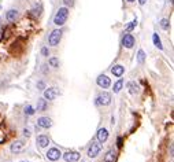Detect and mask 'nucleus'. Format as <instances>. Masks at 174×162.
<instances>
[{
  "instance_id": "obj_1",
  "label": "nucleus",
  "mask_w": 174,
  "mask_h": 162,
  "mask_svg": "<svg viewBox=\"0 0 174 162\" xmlns=\"http://www.w3.org/2000/svg\"><path fill=\"white\" fill-rule=\"evenodd\" d=\"M67 18H69V9L67 7H60V9L58 10V12L55 14L54 23L56 26H62V25H65L66 23Z\"/></svg>"
},
{
  "instance_id": "obj_2",
  "label": "nucleus",
  "mask_w": 174,
  "mask_h": 162,
  "mask_svg": "<svg viewBox=\"0 0 174 162\" xmlns=\"http://www.w3.org/2000/svg\"><path fill=\"white\" fill-rule=\"evenodd\" d=\"M60 39H62V30H60V29H55V30H52L51 34H49V37H48L49 46H52V47L58 46L59 41H60Z\"/></svg>"
},
{
  "instance_id": "obj_3",
  "label": "nucleus",
  "mask_w": 174,
  "mask_h": 162,
  "mask_svg": "<svg viewBox=\"0 0 174 162\" xmlns=\"http://www.w3.org/2000/svg\"><path fill=\"white\" fill-rule=\"evenodd\" d=\"M59 94H60L59 88H56V87H51V88H48V89L44 91V99L55 100L58 96H59Z\"/></svg>"
},
{
  "instance_id": "obj_4",
  "label": "nucleus",
  "mask_w": 174,
  "mask_h": 162,
  "mask_svg": "<svg viewBox=\"0 0 174 162\" xmlns=\"http://www.w3.org/2000/svg\"><path fill=\"white\" fill-rule=\"evenodd\" d=\"M102 151V143H92V146L88 150V157L89 158H96Z\"/></svg>"
},
{
  "instance_id": "obj_5",
  "label": "nucleus",
  "mask_w": 174,
  "mask_h": 162,
  "mask_svg": "<svg viewBox=\"0 0 174 162\" xmlns=\"http://www.w3.org/2000/svg\"><path fill=\"white\" fill-rule=\"evenodd\" d=\"M97 105H102V106H107L111 103V95L109 92H102V94L97 96V100H96Z\"/></svg>"
},
{
  "instance_id": "obj_6",
  "label": "nucleus",
  "mask_w": 174,
  "mask_h": 162,
  "mask_svg": "<svg viewBox=\"0 0 174 162\" xmlns=\"http://www.w3.org/2000/svg\"><path fill=\"white\" fill-rule=\"evenodd\" d=\"M96 83L100 88H109V87L111 85V80H110V77H107L106 74H102V76L97 77Z\"/></svg>"
},
{
  "instance_id": "obj_7",
  "label": "nucleus",
  "mask_w": 174,
  "mask_h": 162,
  "mask_svg": "<svg viewBox=\"0 0 174 162\" xmlns=\"http://www.w3.org/2000/svg\"><path fill=\"white\" fill-rule=\"evenodd\" d=\"M60 155H62V153L55 147L49 148V150L47 151V158H48L49 161H58V159L60 158Z\"/></svg>"
},
{
  "instance_id": "obj_8",
  "label": "nucleus",
  "mask_w": 174,
  "mask_h": 162,
  "mask_svg": "<svg viewBox=\"0 0 174 162\" xmlns=\"http://www.w3.org/2000/svg\"><path fill=\"white\" fill-rule=\"evenodd\" d=\"M134 41H136V40H134V37L132 36V34H125V36H123V39H122V46L125 47V48H132V47L134 46Z\"/></svg>"
},
{
  "instance_id": "obj_9",
  "label": "nucleus",
  "mask_w": 174,
  "mask_h": 162,
  "mask_svg": "<svg viewBox=\"0 0 174 162\" xmlns=\"http://www.w3.org/2000/svg\"><path fill=\"white\" fill-rule=\"evenodd\" d=\"M37 125L41 126V128L48 129L52 126V119L48 118V117H40V118L37 119Z\"/></svg>"
},
{
  "instance_id": "obj_10",
  "label": "nucleus",
  "mask_w": 174,
  "mask_h": 162,
  "mask_svg": "<svg viewBox=\"0 0 174 162\" xmlns=\"http://www.w3.org/2000/svg\"><path fill=\"white\" fill-rule=\"evenodd\" d=\"M63 158H65L66 162H77L80 159V154L75 153V151H69L63 155Z\"/></svg>"
},
{
  "instance_id": "obj_11",
  "label": "nucleus",
  "mask_w": 174,
  "mask_h": 162,
  "mask_svg": "<svg viewBox=\"0 0 174 162\" xmlns=\"http://www.w3.org/2000/svg\"><path fill=\"white\" fill-rule=\"evenodd\" d=\"M23 147H25V143L22 142V140H17V142H14L11 144V147H10V150H11V153H21V151L23 150Z\"/></svg>"
},
{
  "instance_id": "obj_12",
  "label": "nucleus",
  "mask_w": 174,
  "mask_h": 162,
  "mask_svg": "<svg viewBox=\"0 0 174 162\" xmlns=\"http://www.w3.org/2000/svg\"><path fill=\"white\" fill-rule=\"evenodd\" d=\"M107 139H109V131L106 128L99 129V132H97V140H99V143H104Z\"/></svg>"
},
{
  "instance_id": "obj_13",
  "label": "nucleus",
  "mask_w": 174,
  "mask_h": 162,
  "mask_svg": "<svg viewBox=\"0 0 174 162\" xmlns=\"http://www.w3.org/2000/svg\"><path fill=\"white\" fill-rule=\"evenodd\" d=\"M128 88L132 95H136L140 92V85H139V83H136V81H130V83L128 84Z\"/></svg>"
},
{
  "instance_id": "obj_14",
  "label": "nucleus",
  "mask_w": 174,
  "mask_h": 162,
  "mask_svg": "<svg viewBox=\"0 0 174 162\" xmlns=\"http://www.w3.org/2000/svg\"><path fill=\"white\" fill-rule=\"evenodd\" d=\"M37 144L40 146V147H47V146L49 144L48 136H45V135H38L37 136Z\"/></svg>"
},
{
  "instance_id": "obj_15",
  "label": "nucleus",
  "mask_w": 174,
  "mask_h": 162,
  "mask_svg": "<svg viewBox=\"0 0 174 162\" xmlns=\"http://www.w3.org/2000/svg\"><path fill=\"white\" fill-rule=\"evenodd\" d=\"M111 73L114 74L115 77H122V74L125 73V69H123L122 65H115L114 67L111 69Z\"/></svg>"
},
{
  "instance_id": "obj_16",
  "label": "nucleus",
  "mask_w": 174,
  "mask_h": 162,
  "mask_svg": "<svg viewBox=\"0 0 174 162\" xmlns=\"http://www.w3.org/2000/svg\"><path fill=\"white\" fill-rule=\"evenodd\" d=\"M6 18L7 21H10V22H15V19L18 18V11L17 10H8L6 14Z\"/></svg>"
},
{
  "instance_id": "obj_17",
  "label": "nucleus",
  "mask_w": 174,
  "mask_h": 162,
  "mask_svg": "<svg viewBox=\"0 0 174 162\" xmlns=\"http://www.w3.org/2000/svg\"><path fill=\"white\" fill-rule=\"evenodd\" d=\"M106 162H115L117 161V153L114 150H110L109 153L106 154V158H104Z\"/></svg>"
},
{
  "instance_id": "obj_18",
  "label": "nucleus",
  "mask_w": 174,
  "mask_h": 162,
  "mask_svg": "<svg viewBox=\"0 0 174 162\" xmlns=\"http://www.w3.org/2000/svg\"><path fill=\"white\" fill-rule=\"evenodd\" d=\"M47 110V99H40L37 102V111Z\"/></svg>"
},
{
  "instance_id": "obj_19",
  "label": "nucleus",
  "mask_w": 174,
  "mask_h": 162,
  "mask_svg": "<svg viewBox=\"0 0 174 162\" xmlns=\"http://www.w3.org/2000/svg\"><path fill=\"white\" fill-rule=\"evenodd\" d=\"M152 40H154L155 47H158L159 50H162V48H163L162 41H160V39H159V36H158V33H154V36H152Z\"/></svg>"
},
{
  "instance_id": "obj_20",
  "label": "nucleus",
  "mask_w": 174,
  "mask_h": 162,
  "mask_svg": "<svg viewBox=\"0 0 174 162\" xmlns=\"http://www.w3.org/2000/svg\"><path fill=\"white\" fill-rule=\"evenodd\" d=\"M144 60H146V52L143 50H139V52H137V62L140 63V65H143Z\"/></svg>"
},
{
  "instance_id": "obj_21",
  "label": "nucleus",
  "mask_w": 174,
  "mask_h": 162,
  "mask_svg": "<svg viewBox=\"0 0 174 162\" xmlns=\"http://www.w3.org/2000/svg\"><path fill=\"white\" fill-rule=\"evenodd\" d=\"M122 87H123V81H122V80H118L117 83L114 84V92H115V94H118V92L122 89Z\"/></svg>"
},
{
  "instance_id": "obj_22",
  "label": "nucleus",
  "mask_w": 174,
  "mask_h": 162,
  "mask_svg": "<svg viewBox=\"0 0 174 162\" xmlns=\"http://www.w3.org/2000/svg\"><path fill=\"white\" fill-rule=\"evenodd\" d=\"M136 25H137V19H133V21H132L130 23H129L128 26H126V29H125V30H126V32H128V33H129V32H132V30H133L134 28H136Z\"/></svg>"
},
{
  "instance_id": "obj_23",
  "label": "nucleus",
  "mask_w": 174,
  "mask_h": 162,
  "mask_svg": "<svg viewBox=\"0 0 174 162\" xmlns=\"http://www.w3.org/2000/svg\"><path fill=\"white\" fill-rule=\"evenodd\" d=\"M49 65H51L52 67H58V66H59V59H58V58H49Z\"/></svg>"
},
{
  "instance_id": "obj_24",
  "label": "nucleus",
  "mask_w": 174,
  "mask_h": 162,
  "mask_svg": "<svg viewBox=\"0 0 174 162\" xmlns=\"http://www.w3.org/2000/svg\"><path fill=\"white\" fill-rule=\"evenodd\" d=\"M160 26H162V29H165V30H167L169 26H170V23H169V19H166V18H163L162 21H160Z\"/></svg>"
},
{
  "instance_id": "obj_25",
  "label": "nucleus",
  "mask_w": 174,
  "mask_h": 162,
  "mask_svg": "<svg viewBox=\"0 0 174 162\" xmlns=\"http://www.w3.org/2000/svg\"><path fill=\"white\" fill-rule=\"evenodd\" d=\"M25 114H28V115H33V114H34V109L32 107V106H26V107H25Z\"/></svg>"
},
{
  "instance_id": "obj_26",
  "label": "nucleus",
  "mask_w": 174,
  "mask_h": 162,
  "mask_svg": "<svg viewBox=\"0 0 174 162\" xmlns=\"http://www.w3.org/2000/svg\"><path fill=\"white\" fill-rule=\"evenodd\" d=\"M63 3H65L66 7H72L74 6V0H63Z\"/></svg>"
},
{
  "instance_id": "obj_27",
  "label": "nucleus",
  "mask_w": 174,
  "mask_h": 162,
  "mask_svg": "<svg viewBox=\"0 0 174 162\" xmlns=\"http://www.w3.org/2000/svg\"><path fill=\"white\" fill-rule=\"evenodd\" d=\"M41 55H43V57H48L49 55V51H48L47 47H43V48H41Z\"/></svg>"
},
{
  "instance_id": "obj_28",
  "label": "nucleus",
  "mask_w": 174,
  "mask_h": 162,
  "mask_svg": "<svg viewBox=\"0 0 174 162\" xmlns=\"http://www.w3.org/2000/svg\"><path fill=\"white\" fill-rule=\"evenodd\" d=\"M23 136H26V137H29V136H30V131H29L28 128H25V129H23Z\"/></svg>"
},
{
  "instance_id": "obj_29",
  "label": "nucleus",
  "mask_w": 174,
  "mask_h": 162,
  "mask_svg": "<svg viewBox=\"0 0 174 162\" xmlns=\"http://www.w3.org/2000/svg\"><path fill=\"white\" fill-rule=\"evenodd\" d=\"M118 147H122V137H118Z\"/></svg>"
},
{
  "instance_id": "obj_30",
  "label": "nucleus",
  "mask_w": 174,
  "mask_h": 162,
  "mask_svg": "<svg viewBox=\"0 0 174 162\" xmlns=\"http://www.w3.org/2000/svg\"><path fill=\"white\" fill-rule=\"evenodd\" d=\"M38 87H40V89H43V87H44V83H43V81H40V83H38Z\"/></svg>"
},
{
  "instance_id": "obj_31",
  "label": "nucleus",
  "mask_w": 174,
  "mask_h": 162,
  "mask_svg": "<svg viewBox=\"0 0 174 162\" xmlns=\"http://www.w3.org/2000/svg\"><path fill=\"white\" fill-rule=\"evenodd\" d=\"M146 2H147V0H139V3H140L141 6H143V4H146Z\"/></svg>"
},
{
  "instance_id": "obj_32",
  "label": "nucleus",
  "mask_w": 174,
  "mask_h": 162,
  "mask_svg": "<svg viewBox=\"0 0 174 162\" xmlns=\"http://www.w3.org/2000/svg\"><path fill=\"white\" fill-rule=\"evenodd\" d=\"M126 2H129V3H133V2H136V0H126Z\"/></svg>"
},
{
  "instance_id": "obj_33",
  "label": "nucleus",
  "mask_w": 174,
  "mask_h": 162,
  "mask_svg": "<svg viewBox=\"0 0 174 162\" xmlns=\"http://www.w3.org/2000/svg\"><path fill=\"white\" fill-rule=\"evenodd\" d=\"M0 23H2V18H0Z\"/></svg>"
}]
</instances>
